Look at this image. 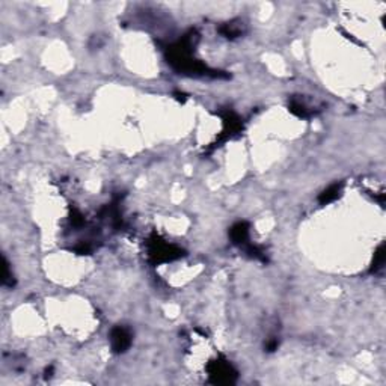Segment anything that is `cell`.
Masks as SVG:
<instances>
[{
    "instance_id": "obj_1",
    "label": "cell",
    "mask_w": 386,
    "mask_h": 386,
    "mask_svg": "<svg viewBox=\"0 0 386 386\" xmlns=\"http://www.w3.org/2000/svg\"><path fill=\"white\" fill-rule=\"evenodd\" d=\"M112 343L116 352H123L130 344V335L126 329H115L112 333Z\"/></svg>"
}]
</instances>
